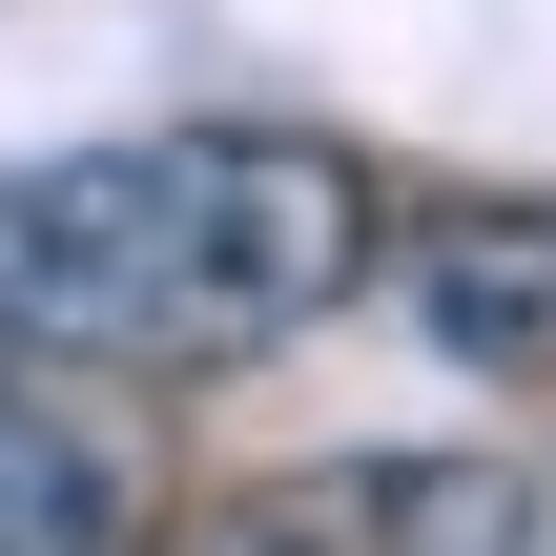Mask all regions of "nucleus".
Here are the masks:
<instances>
[{
    "mask_svg": "<svg viewBox=\"0 0 556 556\" xmlns=\"http://www.w3.org/2000/svg\"><path fill=\"white\" fill-rule=\"evenodd\" d=\"M371 268V165L330 124H144L0 165V330L83 371H268Z\"/></svg>",
    "mask_w": 556,
    "mask_h": 556,
    "instance_id": "obj_1",
    "label": "nucleus"
},
{
    "mask_svg": "<svg viewBox=\"0 0 556 556\" xmlns=\"http://www.w3.org/2000/svg\"><path fill=\"white\" fill-rule=\"evenodd\" d=\"M206 556H536V475L516 454H289L206 516Z\"/></svg>",
    "mask_w": 556,
    "mask_h": 556,
    "instance_id": "obj_2",
    "label": "nucleus"
},
{
    "mask_svg": "<svg viewBox=\"0 0 556 556\" xmlns=\"http://www.w3.org/2000/svg\"><path fill=\"white\" fill-rule=\"evenodd\" d=\"M392 268V309L475 371V392H556V186L516 206H433L413 248H371Z\"/></svg>",
    "mask_w": 556,
    "mask_h": 556,
    "instance_id": "obj_3",
    "label": "nucleus"
},
{
    "mask_svg": "<svg viewBox=\"0 0 556 556\" xmlns=\"http://www.w3.org/2000/svg\"><path fill=\"white\" fill-rule=\"evenodd\" d=\"M124 536H144L124 454H103L83 413H21V392H0V556H124Z\"/></svg>",
    "mask_w": 556,
    "mask_h": 556,
    "instance_id": "obj_4",
    "label": "nucleus"
},
{
    "mask_svg": "<svg viewBox=\"0 0 556 556\" xmlns=\"http://www.w3.org/2000/svg\"><path fill=\"white\" fill-rule=\"evenodd\" d=\"M0 392H21V330H0Z\"/></svg>",
    "mask_w": 556,
    "mask_h": 556,
    "instance_id": "obj_5",
    "label": "nucleus"
}]
</instances>
